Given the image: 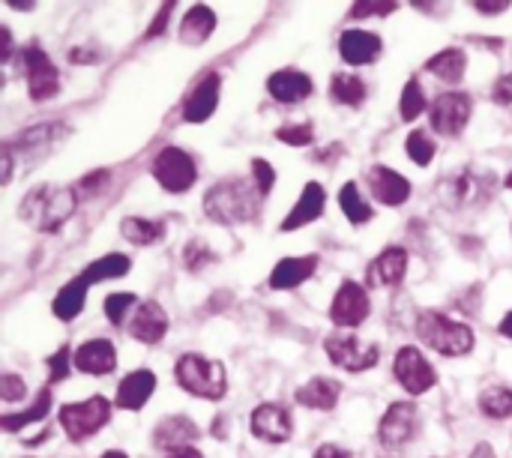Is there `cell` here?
Returning <instances> with one entry per match:
<instances>
[{"instance_id": "8d00e7d4", "label": "cell", "mask_w": 512, "mask_h": 458, "mask_svg": "<svg viewBox=\"0 0 512 458\" xmlns=\"http://www.w3.org/2000/svg\"><path fill=\"white\" fill-rule=\"evenodd\" d=\"M429 108V99H426V90L420 84V78H408L405 87H402V96H399V114L405 123L417 120L423 111Z\"/></svg>"}, {"instance_id": "1f68e13d", "label": "cell", "mask_w": 512, "mask_h": 458, "mask_svg": "<svg viewBox=\"0 0 512 458\" xmlns=\"http://www.w3.org/2000/svg\"><path fill=\"white\" fill-rule=\"evenodd\" d=\"M120 234L132 246H153L165 237V222L162 219H144V216H123Z\"/></svg>"}, {"instance_id": "d4e9b609", "label": "cell", "mask_w": 512, "mask_h": 458, "mask_svg": "<svg viewBox=\"0 0 512 458\" xmlns=\"http://www.w3.org/2000/svg\"><path fill=\"white\" fill-rule=\"evenodd\" d=\"M72 363L78 372L102 378V375H111L117 369V348L108 339H90V342L75 348Z\"/></svg>"}, {"instance_id": "d590c367", "label": "cell", "mask_w": 512, "mask_h": 458, "mask_svg": "<svg viewBox=\"0 0 512 458\" xmlns=\"http://www.w3.org/2000/svg\"><path fill=\"white\" fill-rule=\"evenodd\" d=\"M480 405V414L489 417V420H510L512 417V390L504 384H495L489 390L480 393L477 399Z\"/></svg>"}, {"instance_id": "52a82bcc", "label": "cell", "mask_w": 512, "mask_h": 458, "mask_svg": "<svg viewBox=\"0 0 512 458\" xmlns=\"http://www.w3.org/2000/svg\"><path fill=\"white\" fill-rule=\"evenodd\" d=\"M150 174H153V180H156L168 195H186V192L195 186V180H198V165H195V159H192L183 147L168 144V147H162V150L153 156Z\"/></svg>"}, {"instance_id": "b9f144b4", "label": "cell", "mask_w": 512, "mask_h": 458, "mask_svg": "<svg viewBox=\"0 0 512 458\" xmlns=\"http://www.w3.org/2000/svg\"><path fill=\"white\" fill-rule=\"evenodd\" d=\"M72 357H75V354L63 345L57 354H51V357L45 360V366H48V384H60V381L69 378V372H72V366H75Z\"/></svg>"}, {"instance_id": "6f0895ef", "label": "cell", "mask_w": 512, "mask_h": 458, "mask_svg": "<svg viewBox=\"0 0 512 458\" xmlns=\"http://www.w3.org/2000/svg\"><path fill=\"white\" fill-rule=\"evenodd\" d=\"M225 423H228L225 417H216V420H213V438H225V435H228V432H225Z\"/></svg>"}, {"instance_id": "ac0fdd59", "label": "cell", "mask_w": 512, "mask_h": 458, "mask_svg": "<svg viewBox=\"0 0 512 458\" xmlns=\"http://www.w3.org/2000/svg\"><path fill=\"white\" fill-rule=\"evenodd\" d=\"M339 54L348 66H372L384 54V39L363 27H348L339 36Z\"/></svg>"}, {"instance_id": "ffe728a7", "label": "cell", "mask_w": 512, "mask_h": 458, "mask_svg": "<svg viewBox=\"0 0 512 458\" xmlns=\"http://www.w3.org/2000/svg\"><path fill=\"white\" fill-rule=\"evenodd\" d=\"M408 249L402 246H387L384 252L375 255V261L369 264V273H366V282L372 288H399L408 276Z\"/></svg>"}, {"instance_id": "83f0119b", "label": "cell", "mask_w": 512, "mask_h": 458, "mask_svg": "<svg viewBox=\"0 0 512 458\" xmlns=\"http://www.w3.org/2000/svg\"><path fill=\"white\" fill-rule=\"evenodd\" d=\"M216 24H219L216 12L207 3H195L180 21V42L189 45V48H198L216 33Z\"/></svg>"}, {"instance_id": "484cf974", "label": "cell", "mask_w": 512, "mask_h": 458, "mask_svg": "<svg viewBox=\"0 0 512 458\" xmlns=\"http://www.w3.org/2000/svg\"><path fill=\"white\" fill-rule=\"evenodd\" d=\"M318 270V255H300V258H282L273 273H270V288L273 291H294L306 279H312Z\"/></svg>"}, {"instance_id": "7c38bea8", "label": "cell", "mask_w": 512, "mask_h": 458, "mask_svg": "<svg viewBox=\"0 0 512 458\" xmlns=\"http://www.w3.org/2000/svg\"><path fill=\"white\" fill-rule=\"evenodd\" d=\"M393 375H396L399 387H402L408 396H426V393L438 384L435 366H432L429 357H426L420 348H414V345H405V348L396 351Z\"/></svg>"}, {"instance_id": "60d3db41", "label": "cell", "mask_w": 512, "mask_h": 458, "mask_svg": "<svg viewBox=\"0 0 512 458\" xmlns=\"http://www.w3.org/2000/svg\"><path fill=\"white\" fill-rule=\"evenodd\" d=\"M276 138L288 147H309V144H315V126L309 120L306 123H288V126L276 129Z\"/></svg>"}, {"instance_id": "4fadbf2b", "label": "cell", "mask_w": 512, "mask_h": 458, "mask_svg": "<svg viewBox=\"0 0 512 458\" xmlns=\"http://www.w3.org/2000/svg\"><path fill=\"white\" fill-rule=\"evenodd\" d=\"M429 120H432V129L444 138H456L468 129L471 123V114H474V99L471 93L465 90H450V93H441L432 108H429Z\"/></svg>"}, {"instance_id": "d6a6232c", "label": "cell", "mask_w": 512, "mask_h": 458, "mask_svg": "<svg viewBox=\"0 0 512 458\" xmlns=\"http://www.w3.org/2000/svg\"><path fill=\"white\" fill-rule=\"evenodd\" d=\"M48 411H51V387H42L39 396H36V402H33L27 411L3 414V417H0V429H3L6 435H18L21 429H27V426H33V423H42V420L48 417Z\"/></svg>"}, {"instance_id": "e575fe53", "label": "cell", "mask_w": 512, "mask_h": 458, "mask_svg": "<svg viewBox=\"0 0 512 458\" xmlns=\"http://www.w3.org/2000/svg\"><path fill=\"white\" fill-rule=\"evenodd\" d=\"M339 207H342V213H345V219L351 222V225H366V222H372V216H375V210H372V204L363 198V192H360V186L354 183V180H348L342 189H339Z\"/></svg>"}, {"instance_id": "cb8c5ba5", "label": "cell", "mask_w": 512, "mask_h": 458, "mask_svg": "<svg viewBox=\"0 0 512 458\" xmlns=\"http://www.w3.org/2000/svg\"><path fill=\"white\" fill-rule=\"evenodd\" d=\"M153 393H156V375H153L150 369H135V372H129V375L117 384L114 408L135 414V411H141V408L150 402Z\"/></svg>"}, {"instance_id": "db71d44e", "label": "cell", "mask_w": 512, "mask_h": 458, "mask_svg": "<svg viewBox=\"0 0 512 458\" xmlns=\"http://www.w3.org/2000/svg\"><path fill=\"white\" fill-rule=\"evenodd\" d=\"M471 458H498V453L492 450V444H477Z\"/></svg>"}, {"instance_id": "f907efd6", "label": "cell", "mask_w": 512, "mask_h": 458, "mask_svg": "<svg viewBox=\"0 0 512 458\" xmlns=\"http://www.w3.org/2000/svg\"><path fill=\"white\" fill-rule=\"evenodd\" d=\"M315 458H351V453L345 447H339V444H321Z\"/></svg>"}, {"instance_id": "ee69618b", "label": "cell", "mask_w": 512, "mask_h": 458, "mask_svg": "<svg viewBox=\"0 0 512 458\" xmlns=\"http://www.w3.org/2000/svg\"><path fill=\"white\" fill-rule=\"evenodd\" d=\"M252 180H255L258 192L267 198V195L273 192V186H276V171H273V165H270L267 159H252Z\"/></svg>"}, {"instance_id": "7402d4cb", "label": "cell", "mask_w": 512, "mask_h": 458, "mask_svg": "<svg viewBox=\"0 0 512 458\" xmlns=\"http://www.w3.org/2000/svg\"><path fill=\"white\" fill-rule=\"evenodd\" d=\"M201 438V429L195 420L174 414V417H162L153 429V447L162 453H174V450H186Z\"/></svg>"}, {"instance_id": "4dcf8cb0", "label": "cell", "mask_w": 512, "mask_h": 458, "mask_svg": "<svg viewBox=\"0 0 512 458\" xmlns=\"http://www.w3.org/2000/svg\"><path fill=\"white\" fill-rule=\"evenodd\" d=\"M468 69V54L462 48H444L426 60V72H432L444 84H459Z\"/></svg>"}, {"instance_id": "9f6ffc18", "label": "cell", "mask_w": 512, "mask_h": 458, "mask_svg": "<svg viewBox=\"0 0 512 458\" xmlns=\"http://www.w3.org/2000/svg\"><path fill=\"white\" fill-rule=\"evenodd\" d=\"M165 458H204L195 447H186V450H174V453H168Z\"/></svg>"}, {"instance_id": "f1b7e54d", "label": "cell", "mask_w": 512, "mask_h": 458, "mask_svg": "<svg viewBox=\"0 0 512 458\" xmlns=\"http://www.w3.org/2000/svg\"><path fill=\"white\" fill-rule=\"evenodd\" d=\"M87 291H90V285H87L81 276L69 279V282H66V285H63V288L54 294V300H51V315H54L57 321H63V324L75 321V318L84 312Z\"/></svg>"}, {"instance_id": "11a10c76", "label": "cell", "mask_w": 512, "mask_h": 458, "mask_svg": "<svg viewBox=\"0 0 512 458\" xmlns=\"http://www.w3.org/2000/svg\"><path fill=\"white\" fill-rule=\"evenodd\" d=\"M498 333H501L504 339H512V312H507V315L501 318V324H498Z\"/></svg>"}, {"instance_id": "f5cc1de1", "label": "cell", "mask_w": 512, "mask_h": 458, "mask_svg": "<svg viewBox=\"0 0 512 458\" xmlns=\"http://www.w3.org/2000/svg\"><path fill=\"white\" fill-rule=\"evenodd\" d=\"M12 168H15V156H12V150H9V147H3V177H0V183H3V186H9V180H12Z\"/></svg>"}, {"instance_id": "680465c9", "label": "cell", "mask_w": 512, "mask_h": 458, "mask_svg": "<svg viewBox=\"0 0 512 458\" xmlns=\"http://www.w3.org/2000/svg\"><path fill=\"white\" fill-rule=\"evenodd\" d=\"M102 458H129V456H126L123 450H105V453H102Z\"/></svg>"}, {"instance_id": "836d02e7", "label": "cell", "mask_w": 512, "mask_h": 458, "mask_svg": "<svg viewBox=\"0 0 512 458\" xmlns=\"http://www.w3.org/2000/svg\"><path fill=\"white\" fill-rule=\"evenodd\" d=\"M366 81L354 72H336L330 78V99L336 105H345V108H357L366 102Z\"/></svg>"}, {"instance_id": "ab89813d", "label": "cell", "mask_w": 512, "mask_h": 458, "mask_svg": "<svg viewBox=\"0 0 512 458\" xmlns=\"http://www.w3.org/2000/svg\"><path fill=\"white\" fill-rule=\"evenodd\" d=\"M216 261V252L201 240V237H192L183 249V264L189 273H201L204 267H210Z\"/></svg>"}, {"instance_id": "8fae6325", "label": "cell", "mask_w": 512, "mask_h": 458, "mask_svg": "<svg viewBox=\"0 0 512 458\" xmlns=\"http://www.w3.org/2000/svg\"><path fill=\"white\" fill-rule=\"evenodd\" d=\"M72 129L60 120H51V123H36L24 132H18L15 138L3 141V147L12 150L15 159L27 162V159H42L45 153H51L54 147L63 144V138H69Z\"/></svg>"}, {"instance_id": "bcb514c9", "label": "cell", "mask_w": 512, "mask_h": 458, "mask_svg": "<svg viewBox=\"0 0 512 458\" xmlns=\"http://www.w3.org/2000/svg\"><path fill=\"white\" fill-rule=\"evenodd\" d=\"M171 12H174V3H162V6H159V12H156V18H153V24H150V27H147V33H144V39H156V36H162V33H165V27H168Z\"/></svg>"}, {"instance_id": "7a4b0ae2", "label": "cell", "mask_w": 512, "mask_h": 458, "mask_svg": "<svg viewBox=\"0 0 512 458\" xmlns=\"http://www.w3.org/2000/svg\"><path fill=\"white\" fill-rule=\"evenodd\" d=\"M78 189L63 186V183H39L33 186L21 204H18V219L39 231V234H57L78 210Z\"/></svg>"}, {"instance_id": "44dd1931", "label": "cell", "mask_w": 512, "mask_h": 458, "mask_svg": "<svg viewBox=\"0 0 512 458\" xmlns=\"http://www.w3.org/2000/svg\"><path fill=\"white\" fill-rule=\"evenodd\" d=\"M171 321H168V312L156 303V300H144L138 303V309L132 312V321H129V336L141 345H159L168 333Z\"/></svg>"}, {"instance_id": "2e32d148", "label": "cell", "mask_w": 512, "mask_h": 458, "mask_svg": "<svg viewBox=\"0 0 512 458\" xmlns=\"http://www.w3.org/2000/svg\"><path fill=\"white\" fill-rule=\"evenodd\" d=\"M366 186H369L372 198L384 207H402L414 192L411 180L402 177L399 171H393L390 165H372L366 174Z\"/></svg>"}, {"instance_id": "5b68a950", "label": "cell", "mask_w": 512, "mask_h": 458, "mask_svg": "<svg viewBox=\"0 0 512 458\" xmlns=\"http://www.w3.org/2000/svg\"><path fill=\"white\" fill-rule=\"evenodd\" d=\"M174 378H177L180 390H186L189 396L204 399V402H222L228 393L225 366L204 354H183L174 363Z\"/></svg>"}, {"instance_id": "f546056e", "label": "cell", "mask_w": 512, "mask_h": 458, "mask_svg": "<svg viewBox=\"0 0 512 458\" xmlns=\"http://www.w3.org/2000/svg\"><path fill=\"white\" fill-rule=\"evenodd\" d=\"M132 270V258L129 255H120V252H108L96 261H90L78 276L87 282V285H99V282H111V279H123L126 273Z\"/></svg>"}, {"instance_id": "f35d334b", "label": "cell", "mask_w": 512, "mask_h": 458, "mask_svg": "<svg viewBox=\"0 0 512 458\" xmlns=\"http://www.w3.org/2000/svg\"><path fill=\"white\" fill-rule=\"evenodd\" d=\"M405 153H408V159H411L414 165L426 168V165L435 159V153H438V144L432 141V135H429V132H423V129H414V132L405 138Z\"/></svg>"}, {"instance_id": "6da1fadb", "label": "cell", "mask_w": 512, "mask_h": 458, "mask_svg": "<svg viewBox=\"0 0 512 458\" xmlns=\"http://www.w3.org/2000/svg\"><path fill=\"white\" fill-rule=\"evenodd\" d=\"M267 198L258 192L252 177H225L213 183L204 195V213L216 225H249L258 219Z\"/></svg>"}, {"instance_id": "ba28073f", "label": "cell", "mask_w": 512, "mask_h": 458, "mask_svg": "<svg viewBox=\"0 0 512 458\" xmlns=\"http://www.w3.org/2000/svg\"><path fill=\"white\" fill-rule=\"evenodd\" d=\"M324 351L330 363L342 372H369L381 360V345L378 342H363L354 333H330L324 339Z\"/></svg>"}, {"instance_id": "e0dca14e", "label": "cell", "mask_w": 512, "mask_h": 458, "mask_svg": "<svg viewBox=\"0 0 512 458\" xmlns=\"http://www.w3.org/2000/svg\"><path fill=\"white\" fill-rule=\"evenodd\" d=\"M267 93L279 105H300L315 93V81L303 69L288 66V69H276L267 78Z\"/></svg>"}, {"instance_id": "603a6c76", "label": "cell", "mask_w": 512, "mask_h": 458, "mask_svg": "<svg viewBox=\"0 0 512 458\" xmlns=\"http://www.w3.org/2000/svg\"><path fill=\"white\" fill-rule=\"evenodd\" d=\"M324 207H327V192L321 183L309 180L297 198V204L291 207V213L279 222V231H300L312 222H318L324 216Z\"/></svg>"}, {"instance_id": "3957f363", "label": "cell", "mask_w": 512, "mask_h": 458, "mask_svg": "<svg viewBox=\"0 0 512 458\" xmlns=\"http://www.w3.org/2000/svg\"><path fill=\"white\" fill-rule=\"evenodd\" d=\"M414 330H417V339L441 357H468L477 345V336L465 321H456L438 309L420 312Z\"/></svg>"}, {"instance_id": "681fc988", "label": "cell", "mask_w": 512, "mask_h": 458, "mask_svg": "<svg viewBox=\"0 0 512 458\" xmlns=\"http://www.w3.org/2000/svg\"><path fill=\"white\" fill-rule=\"evenodd\" d=\"M15 54V42H12V30L3 24L0 27V63H9V57Z\"/></svg>"}, {"instance_id": "4316f807", "label": "cell", "mask_w": 512, "mask_h": 458, "mask_svg": "<svg viewBox=\"0 0 512 458\" xmlns=\"http://www.w3.org/2000/svg\"><path fill=\"white\" fill-rule=\"evenodd\" d=\"M294 399H297V405H303V408H309V411L327 414V411H333V408L339 405V399H342V384L333 381V378H321V375H318V378L306 381L303 387H297Z\"/></svg>"}, {"instance_id": "9a60e30c", "label": "cell", "mask_w": 512, "mask_h": 458, "mask_svg": "<svg viewBox=\"0 0 512 458\" xmlns=\"http://www.w3.org/2000/svg\"><path fill=\"white\" fill-rule=\"evenodd\" d=\"M249 429L258 441L264 444H288L294 435V417L288 411V405L279 402H264L252 411Z\"/></svg>"}, {"instance_id": "74e56055", "label": "cell", "mask_w": 512, "mask_h": 458, "mask_svg": "<svg viewBox=\"0 0 512 458\" xmlns=\"http://www.w3.org/2000/svg\"><path fill=\"white\" fill-rule=\"evenodd\" d=\"M102 309H105V318H108L111 327H123L129 321V312L138 309V297L132 291H114V294L105 297Z\"/></svg>"}, {"instance_id": "c3c4849f", "label": "cell", "mask_w": 512, "mask_h": 458, "mask_svg": "<svg viewBox=\"0 0 512 458\" xmlns=\"http://www.w3.org/2000/svg\"><path fill=\"white\" fill-rule=\"evenodd\" d=\"M99 57L102 54L96 48H87V45H78V48L69 51V63H96Z\"/></svg>"}, {"instance_id": "8992f818", "label": "cell", "mask_w": 512, "mask_h": 458, "mask_svg": "<svg viewBox=\"0 0 512 458\" xmlns=\"http://www.w3.org/2000/svg\"><path fill=\"white\" fill-rule=\"evenodd\" d=\"M111 411H114V405L105 396H90L84 402L63 405L60 414H57V420H60V429L66 432V438L72 444H81V441L99 435L108 426Z\"/></svg>"}, {"instance_id": "7bdbcfd3", "label": "cell", "mask_w": 512, "mask_h": 458, "mask_svg": "<svg viewBox=\"0 0 512 458\" xmlns=\"http://www.w3.org/2000/svg\"><path fill=\"white\" fill-rule=\"evenodd\" d=\"M399 9V3H375V0H360V3H354L351 6V18H387V15H393Z\"/></svg>"}, {"instance_id": "5bb4252c", "label": "cell", "mask_w": 512, "mask_h": 458, "mask_svg": "<svg viewBox=\"0 0 512 458\" xmlns=\"http://www.w3.org/2000/svg\"><path fill=\"white\" fill-rule=\"evenodd\" d=\"M372 315V300H369V291L354 282V279H345L330 303V321L342 330H354L360 324H366Z\"/></svg>"}, {"instance_id": "f6af8a7d", "label": "cell", "mask_w": 512, "mask_h": 458, "mask_svg": "<svg viewBox=\"0 0 512 458\" xmlns=\"http://www.w3.org/2000/svg\"><path fill=\"white\" fill-rule=\"evenodd\" d=\"M24 396H27V384H24V378H18V375H12V372L0 378V399H3V402H9V405H12V402H21Z\"/></svg>"}, {"instance_id": "277c9868", "label": "cell", "mask_w": 512, "mask_h": 458, "mask_svg": "<svg viewBox=\"0 0 512 458\" xmlns=\"http://www.w3.org/2000/svg\"><path fill=\"white\" fill-rule=\"evenodd\" d=\"M495 174L489 171H477V168H462V171H453L447 177L438 180V201L441 207H447L450 213H459V210H483L492 195H495Z\"/></svg>"}, {"instance_id": "d6986e66", "label": "cell", "mask_w": 512, "mask_h": 458, "mask_svg": "<svg viewBox=\"0 0 512 458\" xmlns=\"http://www.w3.org/2000/svg\"><path fill=\"white\" fill-rule=\"evenodd\" d=\"M219 90H222V75L207 72L183 99V120L186 123H207L213 111L219 108Z\"/></svg>"}, {"instance_id": "9c48e42d", "label": "cell", "mask_w": 512, "mask_h": 458, "mask_svg": "<svg viewBox=\"0 0 512 458\" xmlns=\"http://www.w3.org/2000/svg\"><path fill=\"white\" fill-rule=\"evenodd\" d=\"M18 60H21V69L27 78V96L33 102H48L60 93V72H57L54 60L36 42H27L18 51Z\"/></svg>"}, {"instance_id": "30bf717a", "label": "cell", "mask_w": 512, "mask_h": 458, "mask_svg": "<svg viewBox=\"0 0 512 458\" xmlns=\"http://www.w3.org/2000/svg\"><path fill=\"white\" fill-rule=\"evenodd\" d=\"M420 435V408L414 402H393L378 420V444L390 453L405 450Z\"/></svg>"}, {"instance_id": "91938a15", "label": "cell", "mask_w": 512, "mask_h": 458, "mask_svg": "<svg viewBox=\"0 0 512 458\" xmlns=\"http://www.w3.org/2000/svg\"><path fill=\"white\" fill-rule=\"evenodd\" d=\"M504 186H507V189H510V192H512V171H510V174H507V180H504Z\"/></svg>"}, {"instance_id": "7dc6e473", "label": "cell", "mask_w": 512, "mask_h": 458, "mask_svg": "<svg viewBox=\"0 0 512 458\" xmlns=\"http://www.w3.org/2000/svg\"><path fill=\"white\" fill-rule=\"evenodd\" d=\"M492 99H495L498 105H512V72L501 75V78L495 81V87H492Z\"/></svg>"}, {"instance_id": "816d5d0a", "label": "cell", "mask_w": 512, "mask_h": 458, "mask_svg": "<svg viewBox=\"0 0 512 458\" xmlns=\"http://www.w3.org/2000/svg\"><path fill=\"white\" fill-rule=\"evenodd\" d=\"M474 9H477V12H483V15H501V12H507V9H510V3H486V0H477V3H474Z\"/></svg>"}]
</instances>
